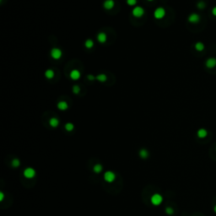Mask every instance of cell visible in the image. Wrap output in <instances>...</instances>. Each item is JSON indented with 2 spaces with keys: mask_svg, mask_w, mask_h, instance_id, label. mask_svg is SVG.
<instances>
[{
  "mask_svg": "<svg viewBox=\"0 0 216 216\" xmlns=\"http://www.w3.org/2000/svg\"><path fill=\"white\" fill-rule=\"evenodd\" d=\"M214 211H215V213L216 214V205H215V207H214Z\"/></svg>",
  "mask_w": 216,
  "mask_h": 216,
  "instance_id": "cell-30",
  "label": "cell"
},
{
  "mask_svg": "<svg viewBox=\"0 0 216 216\" xmlns=\"http://www.w3.org/2000/svg\"><path fill=\"white\" fill-rule=\"evenodd\" d=\"M65 128H66L67 131H72V130L74 129V125H73L72 123H70V122H69V123H66Z\"/></svg>",
  "mask_w": 216,
  "mask_h": 216,
  "instance_id": "cell-21",
  "label": "cell"
},
{
  "mask_svg": "<svg viewBox=\"0 0 216 216\" xmlns=\"http://www.w3.org/2000/svg\"><path fill=\"white\" fill-rule=\"evenodd\" d=\"M149 1H152V0H149Z\"/></svg>",
  "mask_w": 216,
  "mask_h": 216,
  "instance_id": "cell-31",
  "label": "cell"
},
{
  "mask_svg": "<svg viewBox=\"0 0 216 216\" xmlns=\"http://www.w3.org/2000/svg\"><path fill=\"white\" fill-rule=\"evenodd\" d=\"M35 175H36V171L32 168H26L24 171V176L26 178H32L35 177Z\"/></svg>",
  "mask_w": 216,
  "mask_h": 216,
  "instance_id": "cell-6",
  "label": "cell"
},
{
  "mask_svg": "<svg viewBox=\"0 0 216 216\" xmlns=\"http://www.w3.org/2000/svg\"><path fill=\"white\" fill-rule=\"evenodd\" d=\"M197 137L200 138H204L207 137V135H208V131H207L206 129L204 128H200L197 131Z\"/></svg>",
  "mask_w": 216,
  "mask_h": 216,
  "instance_id": "cell-10",
  "label": "cell"
},
{
  "mask_svg": "<svg viewBox=\"0 0 216 216\" xmlns=\"http://www.w3.org/2000/svg\"><path fill=\"white\" fill-rule=\"evenodd\" d=\"M20 160L18 159H14V160H12V166L14 167H18L20 166Z\"/></svg>",
  "mask_w": 216,
  "mask_h": 216,
  "instance_id": "cell-22",
  "label": "cell"
},
{
  "mask_svg": "<svg viewBox=\"0 0 216 216\" xmlns=\"http://www.w3.org/2000/svg\"><path fill=\"white\" fill-rule=\"evenodd\" d=\"M45 76L47 77V79H51L53 78V76H54V72L52 70V69H47V70L46 71V73H45Z\"/></svg>",
  "mask_w": 216,
  "mask_h": 216,
  "instance_id": "cell-15",
  "label": "cell"
},
{
  "mask_svg": "<svg viewBox=\"0 0 216 216\" xmlns=\"http://www.w3.org/2000/svg\"><path fill=\"white\" fill-rule=\"evenodd\" d=\"M215 150H216V148H215Z\"/></svg>",
  "mask_w": 216,
  "mask_h": 216,
  "instance_id": "cell-32",
  "label": "cell"
},
{
  "mask_svg": "<svg viewBox=\"0 0 216 216\" xmlns=\"http://www.w3.org/2000/svg\"><path fill=\"white\" fill-rule=\"evenodd\" d=\"M139 155H140L141 158L145 159V158H147V157L149 156V153H148V151L146 150V149H141L140 152H139Z\"/></svg>",
  "mask_w": 216,
  "mask_h": 216,
  "instance_id": "cell-17",
  "label": "cell"
},
{
  "mask_svg": "<svg viewBox=\"0 0 216 216\" xmlns=\"http://www.w3.org/2000/svg\"><path fill=\"white\" fill-rule=\"evenodd\" d=\"M96 79H97L99 81L103 82V81H106V80H107V76H106L105 74H99V75L96 77Z\"/></svg>",
  "mask_w": 216,
  "mask_h": 216,
  "instance_id": "cell-20",
  "label": "cell"
},
{
  "mask_svg": "<svg viewBox=\"0 0 216 216\" xmlns=\"http://www.w3.org/2000/svg\"><path fill=\"white\" fill-rule=\"evenodd\" d=\"M87 78H88V79H89V80H94L95 79V76H93L92 74H89V75L87 76Z\"/></svg>",
  "mask_w": 216,
  "mask_h": 216,
  "instance_id": "cell-27",
  "label": "cell"
},
{
  "mask_svg": "<svg viewBox=\"0 0 216 216\" xmlns=\"http://www.w3.org/2000/svg\"><path fill=\"white\" fill-rule=\"evenodd\" d=\"M165 14H166V10H164V8H161V7L156 9L155 11V13H154L155 18V19H158V20L162 19V18L165 16Z\"/></svg>",
  "mask_w": 216,
  "mask_h": 216,
  "instance_id": "cell-2",
  "label": "cell"
},
{
  "mask_svg": "<svg viewBox=\"0 0 216 216\" xmlns=\"http://www.w3.org/2000/svg\"><path fill=\"white\" fill-rule=\"evenodd\" d=\"M58 107L59 110H62V111H64V110L68 109V107H69V106H68L67 102L66 101H60L58 102Z\"/></svg>",
  "mask_w": 216,
  "mask_h": 216,
  "instance_id": "cell-13",
  "label": "cell"
},
{
  "mask_svg": "<svg viewBox=\"0 0 216 216\" xmlns=\"http://www.w3.org/2000/svg\"><path fill=\"white\" fill-rule=\"evenodd\" d=\"M62 54H63V52L59 48H52L51 51V56L54 59H59L62 57Z\"/></svg>",
  "mask_w": 216,
  "mask_h": 216,
  "instance_id": "cell-3",
  "label": "cell"
},
{
  "mask_svg": "<svg viewBox=\"0 0 216 216\" xmlns=\"http://www.w3.org/2000/svg\"><path fill=\"white\" fill-rule=\"evenodd\" d=\"M3 193H0V200H3Z\"/></svg>",
  "mask_w": 216,
  "mask_h": 216,
  "instance_id": "cell-29",
  "label": "cell"
},
{
  "mask_svg": "<svg viewBox=\"0 0 216 216\" xmlns=\"http://www.w3.org/2000/svg\"><path fill=\"white\" fill-rule=\"evenodd\" d=\"M144 14V10L142 7H139V6L135 7V8L133 10V15L134 16V17L139 18Z\"/></svg>",
  "mask_w": 216,
  "mask_h": 216,
  "instance_id": "cell-4",
  "label": "cell"
},
{
  "mask_svg": "<svg viewBox=\"0 0 216 216\" xmlns=\"http://www.w3.org/2000/svg\"><path fill=\"white\" fill-rule=\"evenodd\" d=\"M114 6V1L113 0H106L104 2V7L107 10H111Z\"/></svg>",
  "mask_w": 216,
  "mask_h": 216,
  "instance_id": "cell-11",
  "label": "cell"
},
{
  "mask_svg": "<svg viewBox=\"0 0 216 216\" xmlns=\"http://www.w3.org/2000/svg\"><path fill=\"white\" fill-rule=\"evenodd\" d=\"M162 201H163L162 196L158 194V193L154 194L151 197V203L154 204V205H160V204L162 203Z\"/></svg>",
  "mask_w": 216,
  "mask_h": 216,
  "instance_id": "cell-1",
  "label": "cell"
},
{
  "mask_svg": "<svg viewBox=\"0 0 216 216\" xmlns=\"http://www.w3.org/2000/svg\"><path fill=\"white\" fill-rule=\"evenodd\" d=\"M206 67L208 69H213L216 66V58H209L205 63Z\"/></svg>",
  "mask_w": 216,
  "mask_h": 216,
  "instance_id": "cell-8",
  "label": "cell"
},
{
  "mask_svg": "<svg viewBox=\"0 0 216 216\" xmlns=\"http://www.w3.org/2000/svg\"><path fill=\"white\" fill-rule=\"evenodd\" d=\"M195 49L198 52H202L204 49V45L202 42H197L195 44Z\"/></svg>",
  "mask_w": 216,
  "mask_h": 216,
  "instance_id": "cell-16",
  "label": "cell"
},
{
  "mask_svg": "<svg viewBox=\"0 0 216 216\" xmlns=\"http://www.w3.org/2000/svg\"><path fill=\"white\" fill-rule=\"evenodd\" d=\"M127 3L130 6H133L137 3V0H127Z\"/></svg>",
  "mask_w": 216,
  "mask_h": 216,
  "instance_id": "cell-26",
  "label": "cell"
},
{
  "mask_svg": "<svg viewBox=\"0 0 216 216\" xmlns=\"http://www.w3.org/2000/svg\"><path fill=\"white\" fill-rule=\"evenodd\" d=\"M97 40H98L99 42L104 43L106 41H107V35L103 32H100L97 36Z\"/></svg>",
  "mask_w": 216,
  "mask_h": 216,
  "instance_id": "cell-12",
  "label": "cell"
},
{
  "mask_svg": "<svg viewBox=\"0 0 216 216\" xmlns=\"http://www.w3.org/2000/svg\"><path fill=\"white\" fill-rule=\"evenodd\" d=\"M104 178L107 182H112L115 180V174L111 171H107L104 175Z\"/></svg>",
  "mask_w": 216,
  "mask_h": 216,
  "instance_id": "cell-7",
  "label": "cell"
},
{
  "mask_svg": "<svg viewBox=\"0 0 216 216\" xmlns=\"http://www.w3.org/2000/svg\"><path fill=\"white\" fill-rule=\"evenodd\" d=\"M49 123H50V125L52 126V128H56L58 126V123H59V121H58V119L55 118H52L50 119V121H49Z\"/></svg>",
  "mask_w": 216,
  "mask_h": 216,
  "instance_id": "cell-14",
  "label": "cell"
},
{
  "mask_svg": "<svg viewBox=\"0 0 216 216\" xmlns=\"http://www.w3.org/2000/svg\"><path fill=\"white\" fill-rule=\"evenodd\" d=\"M80 90V88L79 85H74V87H73V92L74 93V94H78Z\"/></svg>",
  "mask_w": 216,
  "mask_h": 216,
  "instance_id": "cell-24",
  "label": "cell"
},
{
  "mask_svg": "<svg viewBox=\"0 0 216 216\" xmlns=\"http://www.w3.org/2000/svg\"><path fill=\"white\" fill-rule=\"evenodd\" d=\"M188 21L192 24H197L200 21V16L196 13H193L188 17Z\"/></svg>",
  "mask_w": 216,
  "mask_h": 216,
  "instance_id": "cell-5",
  "label": "cell"
},
{
  "mask_svg": "<svg viewBox=\"0 0 216 216\" xmlns=\"http://www.w3.org/2000/svg\"><path fill=\"white\" fill-rule=\"evenodd\" d=\"M166 212L167 215H172V214L174 213V210L172 209V208H171V207H167L166 209Z\"/></svg>",
  "mask_w": 216,
  "mask_h": 216,
  "instance_id": "cell-25",
  "label": "cell"
},
{
  "mask_svg": "<svg viewBox=\"0 0 216 216\" xmlns=\"http://www.w3.org/2000/svg\"><path fill=\"white\" fill-rule=\"evenodd\" d=\"M80 77V73L79 70H77V69H74V70L71 71L70 73V78L74 80H77L79 79Z\"/></svg>",
  "mask_w": 216,
  "mask_h": 216,
  "instance_id": "cell-9",
  "label": "cell"
},
{
  "mask_svg": "<svg viewBox=\"0 0 216 216\" xmlns=\"http://www.w3.org/2000/svg\"><path fill=\"white\" fill-rule=\"evenodd\" d=\"M93 46H94V42H93L92 40L90 39L86 40V41H85V47H86L87 48H91Z\"/></svg>",
  "mask_w": 216,
  "mask_h": 216,
  "instance_id": "cell-18",
  "label": "cell"
},
{
  "mask_svg": "<svg viewBox=\"0 0 216 216\" xmlns=\"http://www.w3.org/2000/svg\"><path fill=\"white\" fill-rule=\"evenodd\" d=\"M212 14H213L215 16H216V7L213 8V10H212Z\"/></svg>",
  "mask_w": 216,
  "mask_h": 216,
  "instance_id": "cell-28",
  "label": "cell"
},
{
  "mask_svg": "<svg viewBox=\"0 0 216 216\" xmlns=\"http://www.w3.org/2000/svg\"><path fill=\"white\" fill-rule=\"evenodd\" d=\"M102 171V166H100V165H96V166H94V171L96 173H100V171Z\"/></svg>",
  "mask_w": 216,
  "mask_h": 216,
  "instance_id": "cell-19",
  "label": "cell"
},
{
  "mask_svg": "<svg viewBox=\"0 0 216 216\" xmlns=\"http://www.w3.org/2000/svg\"><path fill=\"white\" fill-rule=\"evenodd\" d=\"M197 8H198V9H200V10H203V9L205 8V3H204L203 1H200V2H198V3H197Z\"/></svg>",
  "mask_w": 216,
  "mask_h": 216,
  "instance_id": "cell-23",
  "label": "cell"
}]
</instances>
